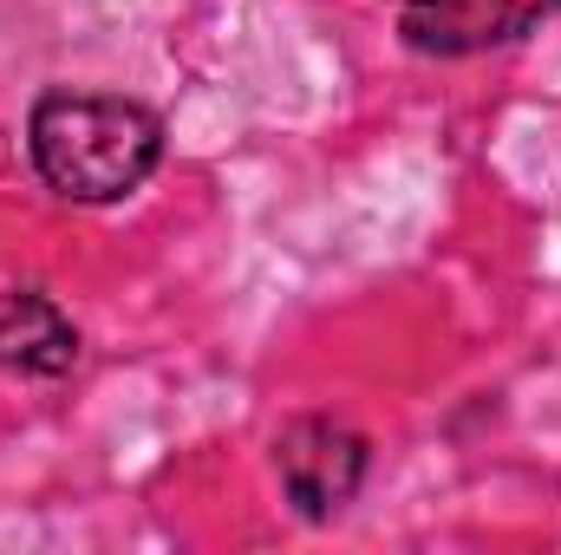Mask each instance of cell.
Masks as SVG:
<instances>
[{"mask_svg": "<svg viewBox=\"0 0 561 555\" xmlns=\"http://www.w3.org/2000/svg\"><path fill=\"white\" fill-rule=\"evenodd\" d=\"M26 150L53 196L125 203L163 163V118L125 92H39L26 112Z\"/></svg>", "mask_w": 561, "mask_h": 555, "instance_id": "6da1fadb", "label": "cell"}, {"mask_svg": "<svg viewBox=\"0 0 561 555\" xmlns=\"http://www.w3.org/2000/svg\"><path fill=\"white\" fill-rule=\"evenodd\" d=\"M556 13L561 0H405L399 7V39L424 59H470V53L529 39Z\"/></svg>", "mask_w": 561, "mask_h": 555, "instance_id": "3957f363", "label": "cell"}, {"mask_svg": "<svg viewBox=\"0 0 561 555\" xmlns=\"http://www.w3.org/2000/svg\"><path fill=\"white\" fill-rule=\"evenodd\" d=\"M366 438L346 424V418H294V424H280L275 438V477L280 490H287V503L307 517V523H327V517H340L353 497H359V484H366Z\"/></svg>", "mask_w": 561, "mask_h": 555, "instance_id": "7a4b0ae2", "label": "cell"}, {"mask_svg": "<svg viewBox=\"0 0 561 555\" xmlns=\"http://www.w3.org/2000/svg\"><path fill=\"white\" fill-rule=\"evenodd\" d=\"M0 366L26 380H66L79 366V327L33 287H0Z\"/></svg>", "mask_w": 561, "mask_h": 555, "instance_id": "277c9868", "label": "cell"}]
</instances>
